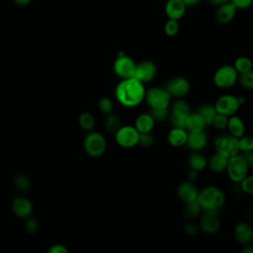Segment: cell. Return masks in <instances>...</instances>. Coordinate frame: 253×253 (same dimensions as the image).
<instances>
[{
  "label": "cell",
  "mask_w": 253,
  "mask_h": 253,
  "mask_svg": "<svg viewBox=\"0 0 253 253\" xmlns=\"http://www.w3.org/2000/svg\"><path fill=\"white\" fill-rule=\"evenodd\" d=\"M145 90L144 84L133 77L121 79L115 88V97L123 107L134 108L144 101Z\"/></svg>",
  "instance_id": "6da1fadb"
},
{
  "label": "cell",
  "mask_w": 253,
  "mask_h": 253,
  "mask_svg": "<svg viewBox=\"0 0 253 253\" xmlns=\"http://www.w3.org/2000/svg\"><path fill=\"white\" fill-rule=\"evenodd\" d=\"M202 208V212H209L219 214V210L225 203V196L223 192L215 186H207L201 191L197 199Z\"/></svg>",
  "instance_id": "7a4b0ae2"
},
{
  "label": "cell",
  "mask_w": 253,
  "mask_h": 253,
  "mask_svg": "<svg viewBox=\"0 0 253 253\" xmlns=\"http://www.w3.org/2000/svg\"><path fill=\"white\" fill-rule=\"evenodd\" d=\"M85 152L94 158L102 156L107 149L106 137L99 131H89L83 140Z\"/></svg>",
  "instance_id": "3957f363"
},
{
  "label": "cell",
  "mask_w": 253,
  "mask_h": 253,
  "mask_svg": "<svg viewBox=\"0 0 253 253\" xmlns=\"http://www.w3.org/2000/svg\"><path fill=\"white\" fill-rule=\"evenodd\" d=\"M144 100L149 109L169 108L172 97L164 87H151L145 90Z\"/></svg>",
  "instance_id": "277c9868"
},
{
  "label": "cell",
  "mask_w": 253,
  "mask_h": 253,
  "mask_svg": "<svg viewBox=\"0 0 253 253\" xmlns=\"http://www.w3.org/2000/svg\"><path fill=\"white\" fill-rule=\"evenodd\" d=\"M213 146L215 152L229 158L237 153H239L238 148V138L228 133H221L217 135L213 140Z\"/></svg>",
  "instance_id": "5b68a950"
},
{
  "label": "cell",
  "mask_w": 253,
  "mask_h": 253,
  "mask_svg": "<svg viewBox=\"0 0 253 253\" xmlns=\"http://www.w3.org/2000/svg\"><path fill=\"white\" fill-rule=\"evenodd\" d=\"M225 170L229 179L232 182L239 183L243 178H245L248 175L249 166L242 158V156L239 153H237L228 158Z\"/></svg>",
  "instance_id": "8992f818"
},
{
  "label": "cell",
  "mask_w": 253,
  "mask_h": 253,
  "mask_svg": "<svg viewBox=\"0 0 253 253\" xmlns=\"http://www.w3.org/2000/svg\"><path fill=\"white\" fill-rule=\"evenodd\" d=\"M169 107L170 111L168 118L171 126L176 127H185V120L191 113L189 104L183 98H178L172 103V105L170 104Z\"/></svg>",
  "instance_id": "52a82bcc"
},
{
  "label": "cell",
  "mask_w": 253,
  "mask_h": 253,
  "mask_svg": "<svg viewBox=\"0 0 253 253\" xmlns=\"http://www.w3.org/2000/svg\"><path fill=\"white\" fill-rule=\"evenodd\" d=\"M238 73L231 65H222L213 74V83L219 89H228L237 82Z\"/></svg>",
  "instance_id": "ba28073f"
},
{
  "label": "cell",
  "mask_w": 253,
  "mask_h": 253,
  "mask_svg": "<svg viewBox=\"0 0 253 253\" xmlns=\"http://www.w3.org/2000/svg\"><path fill=\"white\" fill-rule=\"evenodd\" d=\"M135 64V61L130 56L126 55L124 51H120L116 60L114 61L113 70L115 74L121 79L129 78L133 75Z\"/></svg>",
  "instance_id": "9c48e42d"
},
{
  "label": "cell",
  "mask_w": 253,
  "mask_h": 253,
  "mask_svg": "<svg viewBox=\"0 0 253 253\" xmlns=\"http://www.w3.org/2000/svg\"><path fill=\"white\" fill-rule=\"evenodd\" d=\"M139 132L133 126H123L115 132V140L123 148H132L137 145Z\"/></svg>",
  "instance_id": "30bf717a"
},
{
  "label": "cell",
  "mask_w": 253,
  "mask_h": 253,
  "mask_svg": "<svg viewBox=\"0 0 253 253\" xmlns=\"http://www.w3.org/2000/svg\"><path fill=\"white\" fill-rule=\"evenodd\" d=\"M213 106L216 110V113L230 117L232 115H235L241 105L239 104L238 97L232 94H225L220 96L215 101Z\"/></svg>",
  "instance_id": "8fae6325"
},
{
  "label": "cell",
  "mask_w": 253,
  "mask_h": 253,
  "mask_svg": "<svg viewBox=\"0 0 253 253\" xmlns=\"http://www.w3.org/2000/svg\"><path fill=\"white\" fill-rule=\"evenodd\" d=\"M172 98H183L185 97L191 89V84L189 80L183 76L173 77L167 81L164 87Z\"/></svg>",
  "instance_id": "7c38bea8"
},
{
  "label": "cell",
  "mask_w": 253,
  "mask_h": 253,
  "mask_svg": "<svg viewBox=\"0 0 253 253\" xmlns=\"http://www.w3.org/2000/svg\"><path fill=\"white\" fill-rule=\"evenodd\" d=\"M157 73V66L151 60H143L135 64L132 77L145 84L153 80Z\"/></svg>",
  "instance_id": "4fadbf2b"
},
{
  "label": "cell",
  "mask_w": 253,
  "mask_h": 253,
  "mask_svg": "<svg viewBox=\"0 0 253 253\" xmlns=\"http://www.w3.org/2000/svg\"><path fill=\"white\" fill-rule=\"evenodd\" d=\"M177 195L179 197V199L186 203H190L193 201H196L198 199V195H199V189L197 188V186L195 185L194 182L192 181H184L182 182L177 189Z\"/></svg>",
  "instance_id": "5bb4252c"
},
{
  "label": "cell",
  "mask_w": 253,
  "mask_h": 253,
  "mask_svg": "<svg viewBox=\"0 0 253 253\" xmlns=\"http://www.w3.org/2000/svg\"><path fill=\"white\" fill-rule=\"evenodd\" d=\"M208 141L209 137L205 130L192 131L188 132V137L185 145H187V147L190 148L192 151H201L207 146Z\"/></svg>",
  "instance_id": "9a60e30c"
},
{
  "label": "cell",
  "mask_w": 253,
  "mask_h": 253,
  "mask_svg": "<svg viewBox=\"0 0 253 253\" xmlns=\"http://www.w3.org/2000/svg\"><path fill=\"white\" fill-rule=\"evenodd\" d=\"M236 12H237L236 7L230 1L224 4H221L217 6V10L214 16L215 21L220 25H226L234 19Z\"/></svg>",
  "instance_id": "2e32d148"
},
{
  "label": "cell",
  "mask_w": 253,
  "mask_h": 253,
  "mask_svg": "<svg viewBox=\"0 0 253 253\" xmlns=\"http://www.w3.org/2000/svg\"><path fill=\"white\" fill-rule=\"evenodd\" d=\"M12 209L17 216L27 218L33 212V204L25 197H16L12 202Z\"/></svg>",
  "instance_id": "e0dca14e"
},
{
  "label": "cell",
  "mask_w": 253,
  "mask_h": 253,
  "mask_svg": "<svg viewBox=\"0 0 253 253\" xmlns=\"http://www.w3.org/2000/svg\"><path fill=\"white\" fill-rule=\"evenodd\" d=\"M219 227L220 221L217 214L203 212V215L200 218V228L204 232L208 234H213L219 230Z\"/></svg>",
  "instance_id": "ac0fdd59"
},
{
  "label": "cell",
  "mask_w": 253,
  "mask_h": 253,
  "mask_svg": "<svg viewBox=\"0 0 253 253\" xmlns=\"http://www.w3.org/2000/svg\"><path fill=\"white\" fill-rule=\"evenodd\" d=\"M187 6L182 0H168L165 4V14L168 19L180 20L186 13Z\"/></svg>",
  "instance_id": "d6986e66"
},
{
  "label": "cell",
  "mask_w": 253,
  "mask_h": 253,
  "mask_svg": "<svg viewBox=\"0 0 253 253\" xmlns=\"http://www.w3.org/2000/svg\"><path fill=\"white\" fill-rule=\"evenodd\" d=\"M234 237L236 240L243 244H250L253 240V229L247 222H238L234 226Z\"/></svg>",
  "instance_id": "ffe728a7"
},
{
  "label": "cell",
  "mask_w": 253,
  "mask_h": 253,
  "mask_svg": "<svg viewBox=\"0 0 253 253\" xmlns=\"http://www.w3.org/2000/svg\"><path fill=\"white\" fill-rule=\"evenodd\" d=\"M188 137V131L185 127L172 126L167 134V141L174 147H181L186 144Z\"/></svg>",
  "instance_id": "44dd1931"
},
{
  "label": "cell",
  "mask_w": 253,
  "mask_h": 253,
  "mask_svg": "<svg viewBox=\"0 0 253 253\" xmlns=\"http://www.w3.org/2000/svg\"><path fill=\"white\" fill-rule=\"evenodd\" d=\"M155 121L151 117L149 113H143L136 117L134 121L133 126L136 128V130L140 132H151L155 126Z\"/></svg>",
  "instance_id": "7402d4cb"
},
{
  "label": "cell",
  "mask_w": 253,
  "mask_h": 253,
  "mask_svg": "<svg viewBox=\"0 0 253 253\" xmlns=\"http://www.w3.org/2000/svg\"><path fill=\"white\" fill-rule=\"evenodd\" d=\"M206 126L207 125L204 119L200 116L198 112H195V113L191 112L185 120V128L188 132L205 130Z\"/></svg>",
  "instance_id": "603a6c76"
},
{
  "label": "cell",
  "mask_w": 253,
  "mask_h": 253,
  "mask_svg": "<svg viewBox=\"0 0 253 253\" xmlns=\"http://www.w3.org/2000/svg\"><path fill=\"white\" fill-rule=\"evenodd\" d=\"M226 128L228 129L229 133L232 134L233 136H235L236 138H239L242 135H244L245 131H246L244 122L242 121L241 118H239L238 116H235V115L228 117Z\"/></svg>",
  "instance_id": "cb8c5ba5"
},
{
  "label": "cell",
  "mask_w": 253,
  "mask_h": 253,
  "mask_svg": "<svg viewBox=\"0 0 253 253\" xmlns=\"http://www.w3.org/2000/svg\"><path fill=\"white\" fill-rule=\"evenodd\" d=\"M227 160H228V158L215 152L207 161V166L210 168L211 171L219 173V172H222L225 170L226 165H227Z\"/></svg>",
  "instance_id": "d4e9b609"
},
{
  "label": "cell",
  "mask_w": 253,
  "mask_h": 253,
  "mask_svg": "<svg viewBox=\"0 0 253 253\" xmlns=\"http://www.w3.org/2000/svg\"><path fill=\"white\" fill-rule=\"evenodd\" d=\"M207 161L208 159L202 153H200V151H193L188 158L190 168L199 172L207 167Z\"/></svg>",
  "instance_id": "484cf974"
},
{
  "label": "cell",
  "mask_w": 253,
  "mask_h": 253,
  "mask_svg": "<svg viewBox=\"0 0 253 253\" xmlns=\"http://www.w3.org/2000/svg\"><path fill=\"white\" fill-rule=\"evenodd\" d=\"M104 126L108 133L115 134V132L122 126L121 118L114 113L106 115V119L104 121Z\"/></svg>",
  "instance_id": "4316f807"
},
{
  "label": "cell",
  "mask_w": 253,
  "mask_h": 253,
  "mask_svg": "<svg viewBox=\"0 0 253 253\" xmlns=\"http://www.w3.org/2000/svg\"><path fill=\"white\" fill-rule=\"evenodd\" d=\"M197 112L204 119L206 125H211L213 118L216 115V110L213 105L211 104H203L199 107Z\"/></svg>",
  "instance_id": "83f0119b"
},
{
  "label": "cell",
  "mask_w": 253,
  "mask_h": 253,
  "mask_svg": "<svg viewBox=\"0 0 253 253\" xmlns=\"http://www.w3.org/2000/svg\"><path fill=\"white\" fill-rule=\"evenodd\" d=\"M78 124L82 129L86 131H91L95 126L96 120L91 113L83 112L78 117Z\"/></svg>",
  "instance_id": "f1b7e54d"
},
{
  "label": "cell",
  "mask_w": 253,
  "mask_h": 253,
  "mask_svg": "<svg viewBox=\"0 0 253 253\" xmlns=\"http://www.w3.org/2000/svg\"><path fill=\"white\" fill-rule=\"evenodd\" d=\"M233 67L238 74L245 73L252 70V61L247 56H239L235 59Z\"/></svg>",
  "instance_id": "f546056e"
},
{
  "label": "cell",
  "mask_w": 253,
  "mask_h": 253,
  "mask_svg": "<svg viewBox=\"0 0 253 253\" xmlns=\"http://www.w3.org/2000/svg\"><path fill=\"white\" fill-rule=\"evenodd\" d=\"M184 212L188 218H195L202 212V208L198 203V201L196 200V201L185 204Z\"/></svg>",
  "instance_id": "4dcf8cb0"
},
{
  "label": "cell",
  "mask_w": 253,
  "mask_h": 253,
  "mask_svg": "<svg viewBox=\"0 0 253 253\" xmlns=\"http://www.w3.org/2000/svg\"><path fill=\"white\" fill-rule=\"evenodd\" d=\"M237 81L246 90H251L253 88V71L250 70L245 73L238 74Z\"/></svg>",
  "instance_id": "1f68e13d"
},
{
  "label": "cell",
  "mask_w": 253,
  "mask_h": 253,
  "mask_svg": "<svg viewBox=\"0 0 253 253\" xmlns=\"http://www.w3.org/2000/svg\"><path fill=\"white\" fill-rule=\"evenodd\" d=\"M180 26L178 20L168 19L164 24V33L168 37H175L179 32Z\"/></svg>",
  "instance_id": "d6a6232c"
},
{
  "label": "cell",
  "mask_w": 253,
  "mask_h": 253,
  "mask_svg": "<svg viewBox=\"0 0 253 253\" xmlns=\"http://www.w3.org/2000/svg\"><path fill=\"white\" fill-rule=\"evenodd\" d=\"M98 108L101 113L104 115H108L113 113L114 110V103L109 97H102L98 101Z\"/></svg>",
  "instance_id": "836d02e7"
},
{
  "label": "cell",
  "mask_w": 253,
  "mask_h": 253,
  "mask_svg": "<svg viewBox=\"0 0 253 253\" xmlns=\"http://www.w3.org/2000/svg\"><path fill=\"white\" fill-rule=\"evenodd\" d=\"M14 184H15V186H16L19 190L24 191V192L29 191L30 188H31V181H30V179H29L26 175H24V174H19V175H17V176L15 177V179H14Z\"/></svg>",
  "instance_id": "e575fe53"
},
{
  "label": "cell",
  "mask_w": 253,
  "mask_h": 253,
  "mask_svg": "<svg viewBox=\"0 0 253 253\" xmlns=\"http://www.w3.org/2000/svg\"><path fill=\"white\" fill-rule=\"evenodd\" d=\"M239 151H250L253 150V138L249 135H242L238 138Z\"/></svg>",
  "instance_id": "d590c367"
},
{
  "label": "cell",
  "mask_w": 253,
  "mask_h": 253,
  "mask_svg": "<svg viewBox=\"0 0 253 253\" xmlns=\"http://www.w3.org/2000/svg\"><path fill=\"white\" fill-rule=\"evenodd\" d=\"M155 122H162L169 115V108H162V109H149L148 112Z\"/></svg>",
  "instance_id": "8d00e7d4"
},
{
  "label": "cell",
  "mask_w": 253,
  "mask_h": 253,
  "mask_svg": "<svg viewBox=\"0 0 253 253\" xmlns=\"http://www.w3.org/2000/svg\"><path fill=\"white\" fill-rule=\"evenodd\" d=\"M227 122H228V117L219 113H216L215 117L212 120L211 125L218 130L225 129L227 126Z\"/></svg>",
  "instance_id": "74e56055"
},
{
  "label": "cell",
  "mask_w": 253,
  "mask_h": 253,
  "mask_svg": "<svg viewBox=\"0 0 253 253\" xmlns=\"http://www.w3.org/2000/svg\"><path fill=\"white\" fill-rule=\"evenodd\" d=\"M153 142H154V137L151 134V132H140L138 134V140H137L138 145L147 148L152 146Z\"/></svg>",
  "instance_id": "f35d334b"
},
{
  "label": "cell",
  "mask_w": 253,
  "mask_h": 253,
  "mask_svg": "<svg viewBox=\"0 0 253 253\" xmlns=\"http://www.w3.org/2000/svg\"><path fill=\"white\" fill-rule=\"evenodd\" d=\"M238 184H240V189L244 193L248 195H251L253 193V177L252 176L247 175Z\"/></svg>",
  "instance_id": "ab89813d"
},
{
  "label": "cell",
  "mask_w": 253,
  "mask_h": 253,
  "mask_svg": "<svg viewBox=\"0 0 253 253\" xmlns=\"http://www.w3.org/2000/svg\"><path fill=\"white\" fill-rule=\"evenodd\" d=\"M28 219L26 220L25 222V226H26V229L31 232V233H34L38 230L39 228V224H38V221L34 218H31V217H27Z\"/></svg>",
  "instance_id": "60d3db41"
},
{
  "label": "cell",
  "mask_w": 253,
  "mask_h": 253,
  "mask_svg": "<svg viewBox=\"0 0 253 253\" xmlns=\"http://www.w3.org/2000/svg\"><path fill=\"white\" fill-rule=\"evenodd\" d=\"M184 230L189 235H196L199 232V227L197 226L196 223L192 221H188L184 225Z\"/></svg>",
  "instance_id": "b9f144b4"
},
{
  "label": "cell",
  "mask_w": 253,
  "mask_h": 253,
  "mask_svg": "<svg viewBox=\"0 0 253 253\" xmlns=\"http://www.w3.org/2000/svg\"><path fill=\"white\" fill-rule=\"evenodd\" d=\"M253 0H230V2L236 7V9H247L251 6Z\"/></svg>",
  "instance_id": "7bdbcfd3"
},
{
  "label": "cell",
  "mask_w": 253,
  "mask_h": 253,
  "mask_svg": "<svg viewBox=\"0 0 253 253\" xmlns=\"http://www.w3.org/2000/svg\"><path fill=\"white\" fill-rule=\"evenodd\" d=\"M240 155L245 160V162L247 163L249 168L252 167V165H253V152H252V150H250V151H241Z\"/></svg>",
  "instance_id": "ee69618b"
},
{
  "label": "cell",
  "mask_w": 253,
  "mask_h": 253,
  "mask_svg": "<svg viewBox=\"0 0 253 253\" xmlns=\"http://www.w3.org/2000/svg\"><path fill=\"white\" fill-rule=\"evenodd\" d=\"M49 253H68V249L62 244H54L48 249Z\"/></svg>",
  "instance_id": "f6af8a7d"
},
{
  "label": "cell",
  "mask_w": 253,
  "mask_h": 253,
  "mask_svg": "<svg viewBox=\"0 0 253 253\" xmlns=\"http://www.w3.org/2000/svg\"><path fill=\"white\" fill-rule=\"evenodd\" d=\"M199 177V171L197 170H194V169H191L189 171V174H188V180L189 181H192V182H195Z\"/></svg>",
  "instance_id": "bcb514c9"
},
{
  "label": "cell",
  "mask_w": 253,
  "mask_h": 253,
  "mask_svg": "<svg viewBox=\"0 0 253 253\" xmlns=\"http://www.w3.org/2000/svg\"><path fill=\"white\" fill-rule=\"evenodd\" d=\"M182 1L187 7H194L201 2V0H182Z\"/></svg>",
  "instance_id": "7dc6e473"
},
{
  "label": "cell",
  "mask_w": 253,
  "mask_h": 253,
  "mask_svg": "<svg viewBox=\"0 0 253 253\" xmlns=\"http://www.w3.org/2000/svg\"><path fill=\"white\" fill-rule=\"evenodd\" d=\"M210 4L214 5V6H219L221 4H224L226 2H229L230 0H207Z\"/></svg>",
  "instance_id": "c3c4849f"
},
{
  "label": "cell",
  "mask_w": 253,
  "mask_h": 253,
  "mask_svg": "<svg viewBox=\"0 0 253 253\" xmlns=\"http://www.w3.org/2000/svg\"><path fill=\"white\" fill-rule=\"evenodd\" d=\"M19 6H27L31 3L32 0H13Z\"/></svg>",
  "instance_id": "681fc988"
},
{
  "label": "cell",
  "mask_w": 253,
  "mask_h": 253,
  "mask_svg": "<svg viewBox=\"0 0 253 253\" xmlns=\"http://www.w3.org/2000/svg\"><path fill=\"white\" fill-rule=\"evenodd\" d=\"M245 247L242 249V253H253V248L251 245L249 244H246L244 245Z\"/></svg>",
  "instance_id": "f907efd6"
}]
</instances>
